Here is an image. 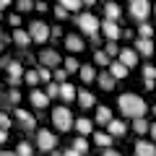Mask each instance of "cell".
<instances>
[{
  "instance_id": "30",
  "label": "cell",
  "mask_w": 156,
  "mask_h": 156,
  "mask_svg": "<svg viewBox=\"0 0 156 156\" xmlns=\"http://www.w3.org/2000/svg\"><path fill=\"white\" fill-rule=\"evenodd\" d=\"M60 5L65 8V11H70V13H78L81 5H83V0H60Z\"/></svg>"
},
{
  "instance_id": "48",
  "label": "cell",
  "mask_w": 156,
  "mask_h": 156,
  "mask_svg": "<svg viewBox=\"0 0 156 156\" xmlns=\"http://www.w3.org/2000/svg\"><path fill=\"white\" fill-rule=\"evenodd\" d=\"M0 156H18V154H16V151H3Z\"/></svg>"
},
{
  "instance_id": "4",
  "label": "cell",
  "mask_w": 156,
  "mask_h": 156,
  "mask_svg": "<svg viewBox=\"0 0 156 156\" xmlns=\"http://www.w3.org/2000/svg\"><path fill=\"white\" fill-rule=\"evenodd\" d=\"M128 11H130V16H133L138 23H143L146 18L154 13V5H151V0H130V8H128Z\"/></svg>"
},
{
  "instance_id": "50",
  "label": "cell",
  "mask_w": 156,
  "mask_h": 156,
  "mask_svg": "<svg viewBox=\"0 0 156 156\" xmlns=\"http://www.w3.org/2000/svg\"><path fill=\"white\" fill-rule=\"evenodd\" d=\"M94 3L96 0H83V5H89V8H94Z\"/></svg>"
},
{
  "instance_id": "31",
  "label": "cell",
  "mask_w": 156,
  "mask_h": 156,
  "mask_svg": "<svg viewBox=\"0 0 156 156\" xmlns=\"http://www.w3.org/2000/svg\"><path fill=\"white\" fill-rule=\"evenodd\" d=\"M16 154L18 156H34V146L29 143V140H21V143L16 146Z\"/></svg>"
},
{
  "instance_id": "12",
  "label": "cell",
  "mask_w": 156,
  "mask_h": 156,
  "mask_svg": "<svg viewBox=\"0 0 156 156\" xmlns=\"http://www.w3.org/2000/svg\"><path fill=\"white\" fill-rule=\"evenodd\" d=\"M65 47H68L70 55H76V52H81L86 44H83V39L78 37V34H68V37H65Z\"/></svg>"
},
{
  "instance_id": "26",
  "label": "cell",
  "mask_w": 156,
  "mask_h": 156,
  "mask_svg": "<svg viewBox=\"0 0 156 156\" xmlns=\"http://www.w3.org/2000/svg\"><path fill=\"white\" fill-rule=\"evenodd\" d=\"M94 143L101 148H112V135L109 133H94Z\"/></svg>"
},
{
  "instance_id": "3",
  "label": "cell",
  "mask_w": 156,
  "mask_h": 156,
  "mask_svg": "<svg viewBox=\"0 0 156 156\" xmlns=\"http://www.w3.org/2000/svg\"><path fill=\"white\" fill-rule=\"evenodd\" d=\"M76 23H78V29H81L83 34H89V37H96V34L101 31V21L94 16V13H78Z\"/></svg>"
},
{
  "instance_id": "33",
  "label": "cell",
  "mask_w": 156,
  "mask_h": 156,
  "mask_svg": "<svg viewBox=\"0 0 156 156\" xmlns=\"http://www.w3.org/2000/svg\"><path fill=\"white\" fill-rule=\"evenodd\" d=\"M73 148H76V151H81V154H89V140H86L83 135H78V138L73 140Z\"/></svg>"
},
{
  "instance_id": "8",
  "label": "cell",
  "mask_w": 156,
  "mask_h": 156,
  "mask_svg": "<svg viewBox=\"0 0 156 156\" xmlns=\"http://www.w3.org/2000/svg\"><path fill=\"white\" fill-rule=\"evenodd\" d=\"M39 62H42L44 68H50V70H57L60 62H65V60H62L55 50H42V52H39Z\"/></svg>"
},
{
  "instance_id": "37",
  "label": "cell",
  "mask_w": 156,
  "mask_h": 156,
  "mask_svg": "<svg viewBox=\"0 0 156 156\" xmlns=\"http://www.w3.org/2000/svg\"><path fill=\"white\" fill-rule=\"evenodd\" d=\"M143 81H156V68L154 65H143Z\"/></svg>"
},
{
  "instance_id": "23",
  "label": "cell",
  "mask_w": 156,
  "mask_h": 156,
  "mask_svg": "<svg viewBox=\"0 0 156 156\" xmlns=\"http://www.w3.org/2000/svg\"><path fill=\"white\" fill-rule=\"evenodd\" d=\"M96 81H99V86H101L104 91H112V89H115V81H117V78L112 76L109 70H107V73H101V76L96 78Z\"/></svg>"
},
{
  "instance_id": "44",
  "label": "cell",
  "mask_w": 156,
  "mask_h": 156,
  "mask_svg": "<svg viewBox=\"0 0 156 156\" xmlns=\"http://www.w3.org/2000/svg\"><path fill=\"white\" fill-rule=\"evenodd\" d=\"M62 156H83V154H81V151H76V148H73V146H70V148H68V151H62Z\"/></svg>"
},
{
  "instance_id": "43",
  "label": "cell",
  "mask_w": 156,
  "mask_h": 156,
  "mask_svg": "<svg viewBox=\"0 0 156 156\" xmlns=\"http://www.w3.org/2000/svg\"><path fill=\"white\" fill-rule=\"evenodd\" d=\"M0 125H3V130H8V128H11V120H8V115H5V112L0 115Z\"/></svg>"
},
{
  "instance_id": "6",
  "label": "cell",
  "mask_w": 156,
  "mask_h": 156,
  "mask_svg": "<svg viewBox=\"0 0 156 156\" xmlns=\"http://www.w3.org/2000/svg\"><path fill=\"white\" fill-rule=\"evenodd\" d=\"M5 70H8V83H11L13 89H16L23 81V76H26V70H23V65L18 60H5Z\"/></svg>"
},
{
  "instance_id": "1",
  "label": "cell",
  "mask_w": 156,
  "mask_h": 156,
  "mask_svg": "<svg viewBox=\"0 0 156 156\" xmlns=\"http://www.w3.org/2000/svg\"><path fill=\"white\" fill-rule=\"evenodd\" d=\"M117 107H120V112H122L125 117H130V120H138V117L146 115V101L143 96L138 94H120V99H117Z\"/></svg>"
},
{
  "instance_id": "46",
  "label": "cell",
  "mask_w": 156,
  "mask_h": 156,
  "mask_svg": "<svg viewBox=\"0 0 156 156\" xmlns=\"http://www.w3.org/2000/svg\"><path fill=\"white\" fill-rule=\"evenodd\" d=\"M52 37H62V29L60 26H52Z\"/></svg>"
},
{
  "instance_id": "5",
  "label": "cell",
  "mask_w": 156,
  "mask_h": 156,
  "mask_svg": "<svg viewBox=\"0 0 156 156\" xmlns=\"http://www.w3.org/2000/svg\"><path fill=\"white\" fill-rule=\"evenodd\" d=\"M26 31L31 34V39L37 42V44H44L47 39L52 37V29L47 26L44 21H31V23H29V29H26Z\"/></svg>"
},
{
  "instance_id": "49",
  "label": "cell",
  "mask_w": 156,
  "mask_h": 156,
  "mask_svg": "<svg viewBox=\"0 0 156 156\" xmlns=\"http://www.w3.org/2000/svg\"><path fill=\"white\" fill-rule=\"evenodd\" d=\"M11 5V0H0V8H8Z\"/></svg>"
},
{
  "instance_id": "15",
  "label": "cell",
  "mask_w": 156,
  "mask_h": 156,
  "mask_svg": "<svg viewBox=\"0 0 156 156\" xmlns=\"http://www.w3.org/2000/svg\"><path fill=\"white\" fill-rule=\"evenodd\" d=\"M16 120L21 122V128H26V130H34V125H37V120L31 117V112H26V109H16Z\"/></svg>"
},
{
  "instance_id": "52",
  "label": "cell",
  "mask_w": 156,
  "mask_h": 156,
  "mask_svg": "<svg viewBox=\"0 0 156 156\" xmlns=\"http://www.w3.org/2000/svg\"><path fill=\"white\" fill-rule=\"evenodd\" d=\"M151 112H154V117H156V104H154V107H151Z\"/></svg>"
},
{
  "instance_id": "39",
  "label": "cell",
  "mask_w": 156,
  "mask_h": 156,
  "mask_svg": "<svg viewBox=\"0 0 156 156\" xmlns=\"http://www.w3.org/2000/svg\"><path fill=\"white\" fill-rule=\"evenodd\" d=\"M65 78H68V70L65 68H57L55 70V83H65Z\"/></svg>"
},
{
  "instance_id": "22",
  "label": "cell",
  "mask_w": 156,
  "mask_h": 156,
  "mask_svg": "<svg viewBox=\"0 0 156 156\" xmlns=\"http://www.w3.org/2000/svg\"><path fill=\"white\" fill-rule=\"evenodd\" d=\"M117 60H120V62H125L128 68H133L135 62H138V52H135V50H122Z\"/></svg>"
},
{
  "instance_id": "34",
  "label": "cell",
  "mask_w": 156,
  "mask_h": 156,
  "mask_svg": "<svg viewBox=\"0 0 156 156\" xmlns=\"http://www.w3.org/2000/svg\"><path fill=\"white\" fill-rule=\"evenodd\" d=\"M138 34H140V37H146V39H151V37H154V26H151L148 21L138 23Z\"/></svg>"
},
{
  "instance_id": "13",
  "label": "cell",
  "mask_w": 156,
  "mask_h": 156,
  "mask_svg": "<svg viewBox=\"0 0 156 156\" xmlns=\"http://www.w3.org/2000/svg\"><path fill=\"white\" fill-rule=\"evenodd\" d=\"M29 99H31V104L37 107V109H44V107L50 104V96H47V91H37V89H31Z\"/></svg>"
},
{
  "instance_id": "36",
  "label": "cell",
  "mask_w": 156,
  "mask_h": 156,
  "mask_svg": "<svg viewBox=\"0 0 156 156\" xmlns=\"http://www.w3.org/2000/svg\"><path fill=\"white\" fill-rule=\"evenodd\" d=\"M104 52L112 57V60H115V57H120V52H122V50H120V47H117L115 42H107V50H104Z\"/></svg>"
},
{
  "instance_id": "32",
  "label": "cell",
  "mask_w": 156,
  "mask_h": 156,
  "mask_svg": "<svg viewBox=\"0 0 156 156\" xmlns=\"http://www.w3.org/2000/svg\"><path fill=\"white\" fill-rule=\"evenodd\" d=\"M23 81H26V83H29V86L34 89V86H37L39 81H42V76H39V70H26V76H23Z\"/></svg>"
},
{
  "instance_id": "10",
  "label": "cell",
  "mask_w": 156,
  "mask_h": 156,
  "mask_svg": "<svg viewBox=\"0 0 156 156\" xmlns=\"http://www.w3.org/2000/svg\"><path fill=\"white\" fill-rule=\"evenodd\" d=\"M133 151H135V156H156V143H151V140H135Z\"/></svg>"
},
{
  "instance_id": "7",
  "label": "cell",
  "mask_w": 156,
  "mask_h": 156,
  "mask_svg": "<svg viewBox=\"0 0 156 156\" xmlns=\"http://www.w3.org/2000/svg\"><path fill=\"white\" fill-rule=\"evenodd\" d=\"M37 146H39L42 151H55L57 135L52 133V130H39V133H37Z\"/></svg>"
},
{
  "instance_id": "27",
  "label": "cell",
  "mask_w": 156,
  "mask_h": 156,
  "mask_svg": "<svg viewBox=\"0 0 156 156\" xmlns=\"http://www.w3.org/2000/svg\"><path fill=\"white\" fill-rule=\"evenodd\" d=\"M78 76H81V81H83V83H91V81H94V78H99L94 73V65H83L81 68V73H78Z\"/></svg>"
},
{
  "instance_id": "41",
  "label": "cell",
  "mask_w": 156,
  "mask_h": 156,
  "mask_svg": "<svg viewBox=\"0 0 156 156\" xmlns=\"http://www.w3.org/2000/svg\"><path fill=\"white\" fill-rule=\"evenodd\" d=\"M68 13H70V11H65V8H62V5H60V3H57V5H55V16H57V18H60V21H62V18H65V16H68Z\"/></svg>"
},
{
  "instance_id": "51",
  "label": "cell",
  "mask_w": 156,
  "mask_h": 156,
  "mask_svg": "<svg viewBox=\"0 0 156 156\" xmlns=\"http://www.w3.org/2000/svg\"><path fill=\"white\" fill-rule=\"evenodd\" d=\"M50 154H52V156H62V154H60V151H57V148H55V151H50Z\"/></svg>"
},
{
  "instance_id": "42",
  "label": "cell",
  "mask_w": 156,
  "mask_h": 156,
  "mask_svg": "<svg viewBox=\"0 0 156 156\" xmlns=\"http://www.w3.org/2000/svg\"><path fill=\"white\" fill-rule=\"evenodd\" d=\"M8 23H11L13 29H18V23H21V16H18V13H11V18H8Z\"/></svg>"
},
{
  "instance_id": "25",
  "label": "cell",
  "mask_w": 156,
  "mask_h": 156,
  "mask_svg": "<svg viewBox=\"0 0 156 156\" xmlns=\"http://www.w3.org/2000/svg\"><path fill=\"white\" fill-rule=\"evenodd\" d=\"M62 68H65L68 73H81V68H83V65H81V62H78L73 55H68V57H65V62H62Z\"/></svg>"
},
{
  "instance_id": "40",
  "label": "cell",
  "mask_w": 156,
  "mask_h": 156,
  "mask_svg": "<svg viewBox=\"0 0 156 156\" xmlns=\"http://www.w3.org/2000/svg\"><path fill=\"white\" fill-rule=\"evenodd\" d=\"M8 101H11V104H18V101H21V94H18V89H11V91H8Z\"/></svg>"
},
{
  "instance_id": "20",
  "label": "cell",
  "mask_w": 156,
  "mask_h": 156,
  "mask_svg": "<svg viewBox=\"0 0 156 156\" xmlns=\"http://www.w3.org/2000/svg\"><path fill=\"white\" fill-rule=\"evenodd\" d=\"M60 99H62V101L78 99V91L73 89V83H60Z\"/></svg>"
},
{
  "instance_id": "29",
  "label": "cell",
  "mask_w": 156,
  "mask_h": 156,
  "mask_svg": "<svg viewBox=\"0 0 156 156\" xmlns=\"http://www.w3.org/2000/svg\"><path fill=\"white\" fill-rule=\"evenodd\" d=\"M94 62H96V65H107V68H109V65H112V57L107 55L104 50H96V52H94Z\"/></svg>"
},
{
  "instance_id": "35",
  "label": "cell",
  "mask_w": 156,
  "mask_h": 156,
  "mask_svg": "<svg viewBox=\"0 0 156 156\" xmlns=\"http://www.w3.org/2000/svg\"><path fill=\"white\" fill-rule=\"evenodd\" d=\"M16 5H18L21 13H26V11H31V8H37V3H34V0H16Z\"/></svg>"
},
{
  "instance_id": "2",
  "label": "cell",
  "mask_w": 156,
  "mask_h": 156,
  "mask_svg": "<svg viewBox=\"0 0 156 156\" xmlns=\"http://www.w3.org/2000/svg\"><path fill=\"white\" fill-rule=\"evenodd\" d=\"M52 125H55V130H60V133H68L70 128H76L73 112L68 109V107H55V109H52Z\"/></svg>"
},
{
  "instance_id": "24",
  "label": "cell",
  "mask_w": 156,
  "mask_h": 156,
  "mask_svg": "<svg viewBox=\"0 0 156 156\" xmlns=\"http://www.w3.org/2000/svg\"><path fill=\"white\" fill-rule=\"evenodd\" d=\"M13 42H16L18 47H26L29 42H34V39H31V34H29V31H23V29H16V31H13Z\"/></svg>"
},
{
  "instance_id": "11",
  "label": "cell",
  "mask_w": 156,
  "mask_h": 156,
  "mask_svg": "<svg viewBox=\"0 0 156 156\" xmlns=\"http://www.w3.org/2000/svg\"><path fill=\"white\" fill-rule=\"evenodd\" d=\"M154 42H151V39H146V37H138L135 39V52H138V55H143V57H151L154 55Z\"/></svg>"
},
{
  "instance_id": "21",
  "label": "cell",
  "mask_w": 156,
  "mask_h": 156,
  "mask_svg": "<svg viewBox=\"0 0 156 156\" xmlns=\"http://www.w3.org/2000/svg\"><path fill=\"white\" fill-rule=\"evenodd\" d=\"M78 104L83 107V109H89V107H94V104H96V99H94V94H91V91L81 89V91H78Z\"/></svg>"
},
{
  "instance_id": "47",
  "label": "cell",
  "mask_w": 156,
  "mask_h": 156,
  "mask_svg": "<svg viewBox=\"0 0 156 156\" xmlns=\"http://www.w3.org/2000/svg\"><path fill=\"white\" fill-rule=\"evenodd\" d=\"M151 138H154V143H156V122L151 125Z\"/></svg>"
},
{
  "instance_id": "17",
  "label": "cell",
  "mask_w": 156,
  "mask_h": 156,
  "mask_svg": "<svg viewBox=\"0 0 156 156\" xmlns=\"http://www.w3.org/2000/svg\"><path fill=\"white\" fill-rule=\"evenodd\" d=\"M128 70H130V68L125 65V62H120V60H112V65H109V73L117 78V81H122V78L128 76Z\"/></svg>"
},
{
  "instance_id": "9",
  "label": "cell",
  "mask_w": 156,
  "mask_h": 156,
  "mask_svg": "<svg viewBox=\"0 0 156 156\" xmlns=\"http://www.w3.org/2000/svg\"><path fill=\"white\" fill-rule=\"evenodd\" d=\"M101 34L107 37V42H117V39L122 37V31H120L117 21H112V18H104V21H101Z\"/></svg>"
},
{
  "instance_id": "16",
  "label": "cell",
  "mask_w": 156,
  "mask_h": 156,
  "mask_svg": "<svg viewBox=\"0 0 156 156\" xmlns=\"http://www.w3.org/2000/svg\"><path fill=\"white\" fill-rule=\"evenodd\" d=\"M115 117H112V109L109 107H104V104H99L96 107V125H109Z\"/></svg>"
},
{
  "instance_id": "45",
  "label": "cell",
  "mask_w": 156,
  "mask_h": 156,
  "mask_svg": "<svg viewBox=\"0 0 156 156\" xmlns=\"http://www.w3.org/2000/svg\"><path fill=\"white\" fill-rule=\"evenodd\" d=\"M101 156H122V154L115 151V148H104V151H101Z\"/></svg>"
},
{
  "instance_id": "14",
  "label": "cell",
  "mask_w": 156,
  "mask_h": 156,
  "mask_svg": "<svg viewBox=\"0 0 156 156\" xmlns=\"http://www.w3.org/2000/svg\"><path fill=\"white\" fill-rule=\"evenodd\" d=\"M107 133H109L112 138H122V135L128 133V125H125L122 120H112V122L107 125Z\"/></svg>"
},
{
  "instance_id": "19",
  "label": "cell",
  "mask_w": 156,
  "mask_h": 156,
  "mask_svg": "<svg viewBox=\"0 0 156 156\" xmlns=\"http://www.w3.org/2000/svg\"><path fill=\"white\" fill-rule=\"evenodd\" d=\"M91 130H94V122H91V120H86V117H78V120H76V133L78 135H83V138H86Z\"/></svg>"
},
{
  "instance_id": "18",
  "label": "cell",
  "mask_w": 156,
  "mask_h": 156,
  "mask_svg": "<svg viewBox=\"0 0 156 156\" xmlns=\"http://www.w3.org/2000/svg\"><path fill=\"white\" fill-rule=\"evenodd\" d=\"M120 16H122V8L117 5L115 0H109V3H104V18H112V21H117Z\"/></svg>"
},
{
  "instance_id": "28",
  "label": "cell",
  "mask_w": 156,
  "mask_h": 156,
  "mask_svg": "<svg viewBox=\"0 0 156 156\" xmlns=\"http://www.w3.org/2000/svg\"><path fill=\"white\" fill-rule=\"evenodd\" d=\"M133 130H135L138 135H143V133H151V125L146 122L143 117H138V120H133Z\"/></svg>"
},
{
  "instance_id": "38",
  "label": "cell",
  "mask_w": 156,
  "mask_h": 156,
  "mask_svg": "<svg viewBox=\"0 0 156 156\" xmlns=\"http://www.w3.org/2000/svg\"><path fill=\"white\" fill-rule=\"evenodd\" d=\"M47 96H50V99H55V96H60V83H47Z\"/></svg>"
}]
</instances>
